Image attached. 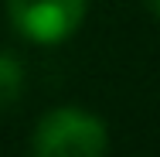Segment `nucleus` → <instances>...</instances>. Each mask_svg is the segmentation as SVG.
<instances>
[{"instance_id": "obj_1", "label": "nucleus", "mask_w": 160, "mask_h": 157, "mask_svg": "<svg viewBox=\"0 0 160 157\" xmlns=\"http://www.w3.org/2000/svg\"><path fill=\"white\" fill-rule=\"evenodd\" d=\"M106 144L109 133L96 113L62 106L38 123L31 137V157H102Z\"/></svg>"}, {"instance_id": "obj_2", "label": "nucleus", "mask_w": 160, "mask_h": 157, "mask_svg": "<svg viewBox=\"0 0 160 157\" xmlns=\"http://www.w3.org/2000/svg\"><path fill=\"white\" fill-rule=\"evenodd\" d=\"M85 0H10V21L28 41L58 44L78 31Z\"/></svg>"}, {"instance_id": "obj_3", "label": "nucleus", "mask_w": 160, "mask_h": 157, "mask_svg": "<svg viewBox=\"0 0 160 157\" xmlns=\"http://www.w3.org/2000/svg\"><path fill=\"white\" fill-rule=\"evenodd\" d=\"M24 92V65L17 55L0 51V109H10Z\"/></svg>"}, {"instance_id": "obj_4", "label": "nucleus", "mask_w": 160, "mask_h": 157, "mask_svg": "<svg viewBox=\"0 0 160 157\" xmlns=\"http://www.w3.org/2000/svg\"><path fill=\"white\" fill-rule=\"evenodd\" d=\"M143 3H147V7H150V10H153V14L160 17V0H143Z\"/></svg>"}]
</instances>
